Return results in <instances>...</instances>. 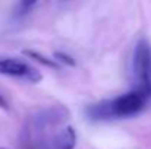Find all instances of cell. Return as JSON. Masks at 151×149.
<instances>
[{"label":"cell","mask_w":151,"mask_h":149,"mask_svg":"<svg viewBox=\"0 0 151 149\" xmlns=\"http://www.w3.org/2000/svg\"><path fill=\"white\" fill-rule=\"evenodd\" d=\"M132 73L137 92L145 99L151 98V44L148 40L141 38L134 48Z\"/></svg>","instance_id":"cell-1"},{"label":"cell","mask_w":151,"mask_h":149,"mask_svg":"<svg viewBox=\"0 0 151 149\" xmlns=\"http://www.w3.org/2000/svg\"><path fill=\"white\" fill-rule=\"evenodd\" d=\"M147 99L144 98L141 94H138L137 91H131L128 94H122L114 99H110V105H111V113L113 117H129L134 115L137 113H139L144 105H145Z\"/></svg>","instance_id":"cell-2"},{"label":"cell","mask_w":151,"mask_h":149,"mask_svg":"<svg viewBox=\"0 0 151 149\" xmlns=\"http://www.w3.org/2000/svg\"><path fill=\"white\" fill-rule=\"evenodd\" d=\"M0 75L4 76H12V78H25L29 82H40L43 75L28 66L25 61H21L18 58H0Z\"/></svg>","instance_id":"cell-3"},{"label":"cell","mask_w":151,"mask_h":149,"mask_svg":"<svg viewBox=\"0 0 151 149\" xmlns=\"http://www.w3.org/2000/svg\"><path fill=\"white\" fill-rule=\"evenodd\" d=\"M85 114L88 118L100 121V120H109V118H114L113 113H111V105H110V99H104L96 104H90L85 108Z\"/></svg>","instance_id":"cell-4"},{"label":"cell","mask_w":151,"mask_h":149,"mask_svg":"<svg viewBox=\"0 0 151 149\" xmlns=\"http://www.w3.org/2000/svg\"><path fill=\"white\" fill-rule=\"evenodd\" d=\"M76 143V133L72 126H65L54 142V149H73Z\"/></svg>","instance_id":"cell-5"},{"label":"cell","mask_w":151,"mask_h":149,"mask_svg":"<svg viewBox=\"0 0 151 149\" xmlns=\"http://www.w3.org/2000/svg\"><path fill=\"white\" fill-rule=\"evenodd\" d=\"M24 54L27 57H29V58H32V60H35V61L44 64V66H47V67H51V69H57L59 67L57 63L53 58H47L46 56H43V54H40V53H37L34 50H24Z\"/></svg>","instance_id":"cell-6"},{"label":"cell","mask_w":151,"mask_h":149,"mask_svg":"<svg viewBox=\"0 0 151 149\" xmlns=\"http://www.w3.org/2000/svg\"><path fill=\"white\" fill-rule=\"evenodd\" d=\"M37 6V1L35 0H24V1H19V3H16V6H15V16H25V15H28L34 7Z\"/></svg>","instance_id":"cell-7"},{"label":"cell","mask_w":151,"mask_h":149,"mask_svg":"<svg viewBox=\"0 0 151 149\" xmlns=\"http://www.w3.org/2000/svg\"><path fill=\"white\" fill-rule=\"evenodd\" d=\"M53 60L54 61H60V63H63V64H66V66H75L76 64V61H75V58L72 57V56H69V54H66V53H62V51H56L54 54H53Z\"/></svg>","instance_id":"cell-8"},{"label":"cell","mask_w":151,"mask_h":149,"mask_svg":"<svg viewBox=\"0 0 151 149\" xmlns=\"http://www.w3.org/2000/svg\"><path fill=\"white\" fill-rule=\"evenodd\" d=\"M7 107H9V105H7V101L3 98V95L0 94V108H3V110H7Z\"/></svg>","instance_id":"cell-9"},{"label":"cell","mask_w":151,"mask_h":149,"mask_svg":"<svg viewBox=\"0 0 151 149\" xmlns=\"http://www.w3.org/2000/svg\"><path fill=\"white\" fill-rule=\"evenodd\" d=\"M0 149H7V148H0Z\"/></svg>","instance_id":"cell-10"}]
</instances>
